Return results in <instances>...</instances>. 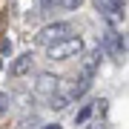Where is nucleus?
<instances>
[{"label":"nucleus","instance_id":"f257e3e1","mask_svg":"<svg viewBox=\"0 0 129 129\" xmlns=\"http://www.w3.org/2000/svg\"><path fill=\"white\" fill-rule=\"evenodd\" d=\"M80 52H83V40L78 35H69V37H63V40L46 46V57L49 60H72V57H78Z\"/></svg>","mask_w":129,"mask_h":129},{"label":"nucleus","instance_id":"f03ea898","mask_svg":"<svg viewBox=\"0 0 129 129\" xmlns=\"http://www.w3.org/2000/svg\"><path fill=\"white\" fill-rule=\"evenodd\" d=\"M72 35V23H66V20H57V23H46L37 32V46H52V43H57V40H63V37H69Z\"/></svg>","mask_w":129,"mask_h":129},{"label":"nucleus","instance_id":"7ed1b4c3","mask_svg":"<svg viewBox=\"0 0 129 129\" xmlns=\"http://www.w3.org/2000/svg\"><path fill=\"white\" fill-rule=\"evenodd\" d=\"M60 83H63V80H60L57 75L43 72V75H37V80H35V92H37V95H43V98H52V95L60 89Z\"/></svg>","mask_w":129,"mask_h":129},{"label":"nucleus","instance_id":"20e7f679","mask_svg":"<svg viewBox=\"0 0 129 129\" xmlns=\"http://www.w3.org/2000/svg\"><path fill=\"white\" fill-rule=\"evenodd\" d=\"M32 60H35L32 52H23V55H17V57L12 60V66H9V75H12V78H20V75H26L29 69H32Z\"/></svg>","mask_w":129,"mask_h":129},{"label":"nucleus","instance_id":"39448f33","mask_svg":"<svg viewBox=\"0 0 129 129\" xmlns=\"http://www.w3.org/2000/svg\"><path fill=\"white\" fill-rule=\"evenodd\" d=\"M98 66H101V49L89 52V55L83 57V66H80V78L92 80V78H95V72H98Z\"/></svg>","mask_w":129,"mask_h":129},{"label":"nucleus","instance_id":"423d86ee","mask_svg":"<svg viewBox=\"0 0 129 129\" xmlns=\"http://www.w3.org/2000/svg\"><path fill=\"white\" fill-rule=\"evenodd\" d=\"M103 40H106V49H109L112 55H126V37L120 32H112V29H109Z\"/></svg>","mask_w":129,"mask_h":129},{"label":"nucleus","instance_id":"0eeeda50","mask_svg":"<svg viewBox=\"0 0 129 129\" xmlns=\"http://www.w3.org/2000/svg\"><path fill=\"white\" fill-rule=\"evenodd\" d=\"M83 3V0H43V9H60V12H75L78 6Z\"/></svg>","mask_w":129,"mask_h":129},{"label":"nucleus","instance_id":"6e6552de","mask_svg":"<svg viewBox=\"0 0 129 129\" xmlns=\"http://www.w3.org/2000/svg\"><path fill=\"white\" fill-rule=\"evenodd\" d=\"M92 112H95V101H92V103H83V109L75 115V126H86V120H89Z\"/></svg>","mask_w":129,"mask_h":129},{"label":"nucleus","instance_id":"1a4fd4ad","mask_svg":"<svg viewBox=\"0 0 129 129\" xmlns=\"http://www.w3.org/2000/svg\"><path fill=\"white\" fill-rule=\"evenodd\" d=\"M9 103H12V98L6 95V92H0V118H3L6 112H9Z\"/></svg>","mask_w":129,"mask_h":129},{"label":"nucleus","instance_id":"9d476101","mask_svg":"<svg viewBox=\"0 0 129 129\" xmlns=\"http://www.w3.org/2000/svg\"><path fill=\"white\" fill-rule=\"evenodd\" d=\"M40 129H60V123H46V126H40Z\"/></svg>","mask_w":129,"mask_h":129}]
</instances>
